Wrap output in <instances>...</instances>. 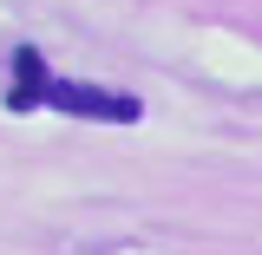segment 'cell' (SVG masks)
Instances as JSON below:
<instances>
[{
  "label": "cell",
  "instance_id": "1",
  "mask_svg": "<svg viewBox=\"0 0 262 255\" xmlns=\"http://www.w3.org/2000/svg\"><path fill=\"white\" fill-rule=\"evenodd\" d=\"M46 105L66 111V118H92V125H138L144 118V105L131 92H105V85H85V79H53Z\"/></svg>",
  "mask_w": 262,
  "mask_h": 255
},
{
  "label": "cell",
  "instance_id": "2",
  "mask_svg": "<svg viewBox=\"0 0 262 255\" xmlns=\"http://www.w3.org/2000/svg\"><path fill=\"white\" fill-rule=\"evenodd\" d=\"M13 85H7V111L13 118H27V111H39L46 105V92H53V72H46V59H39V46H13Z\"/></svg>",
  "mask_w": 262,
  "mask_h": 255
}]
</instances>
